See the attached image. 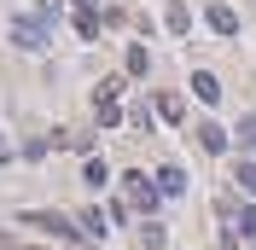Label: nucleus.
<instances>
[{
  "instance_id": "9",
  "label": "nucleus",
  "mask_w": 256,
  "mask_h": 250,
  "mask_svg": "<svg viewBox=\"0 0 256 250\" xmlns=\"http://www.w3.org/2000/svg\"><path fill=\"white\" fill-rule=\"evenodd\" d=\"M158 116L163 122H180V116H186V99L180 94H158Z\"/></svg>"
},
{
  "instance_id": "2",
  "label": "nucleus",
  "mask_w": 256,
  "mask_h": 250,
  "mask_svg": "<svg viewBox=\"0 0 256 250\" xmlns=\"http://www.w3.org/2000/svg\"><path fill=\"white\" fill-rule=\"evenodd\" d=\"M122 198H128V210H140V216H152L163 192L152 186V180H140V174H128V180H122Z\"/></svg>"
},
{
  "instance_id": "4",
  "label": "nucleus",
  "mask_w": 256,
  "mask_h": 250,
  "mask_svg": "<svg viewBox=\"0 0 256 250\" xmlns=\"http://www.w3.org/2000/svg\"><path fill=\"white\" fill-rule=\"evenodd\" d=\"M163 24L175 35H192V12H186V0H169V12H163Z\"/></svg>"
},
{
  "instance_id": "15",
  "label": "nucleus",
  "mask_w": 256,
  "mask_h": 250,
  "mask_svg": "<svg viewBox=\"0 0 256 250\" xmlns=\"http://www.w3.org/2000/svg\"><path fill=\"white\" fill-rule=\"evenodd\" d=\"M146 64H152V58H146V47H128V70H134V76H146Z\"/></svg>"
},
{
  "instance_id": "18",
  "label": "nucleus",
  "mask_w": 256,
  "mask_h": 250,
  "mask_svg": "<svg viewBox=\"0 0 256 250\" xmlns=\"http://www.w3.org/2000/svg\"><path fill=\"white\" fill-rule=\"evenodd\" d=\"M0 250H18V244H12V238H6V233H0Z\"/></svg>"
},
{
  "instance_id": "1",
  "label": "nucleus",
  "mask_w": 256,
  "mask_h": 250,
  "mask_svg": "<svg viewBox=\"0 0 256 250\" xmlns=\"http://www.w3.org/2000/svg\"><path fill=\"white\" fill-rule=\"evenodd\" d=\"M24 221H35V227H41V233H52V238H70V244L82 238V227H76L70 216H58V210H30Z\"/></svg>"
},
{
  "instance_id": "11",
  "label": "nucleus",
  "mask_w": 256,
  "mask_h": 250,
  "mask_svg": "<svg viewBox=\"0 0 256 250\" xmlns=\"http://www.w3.org/2000/svg\"><path fill=\"white\" fill-rule=\"evenodd\" d=\"M76 30L88 35V41H94V35H99V18H94V6H76Z\"/></svg>"
},
{
  "instance_id": "19",
  "label": "nucleus",
  "mask_w": 256,
  "mask_h": 250,
  "mask_svg": "<svg viewBox=\"0 0 256 250\" xmlns=\"http://www.w3.org/2000/svg\"><path fill=\"white\" fill-rule=\"evenodd\" d=\"M18 250H41V244H18Z\"/></svg>"
},
{
  "instance_id": "16",
  "label": "nucleus",
  "mask_w": 256,
  "mask_h": 250,
  "mask_svg": "<svg viewBox=\"0 0 256 250\" xmlns=\"http://www.w3.org/2000/svg\"><path fill=\"white\" fill-rule=\"evenodd\" d=\"M239 146H256V116H244V122H239Z\"/></svg>"
},
{
  "instance_id": "13",
  "label": "nucleus",
  "mask_w": 256,
  "mask_h": 250,
  "mask_svg": "<svg viewBox=\"0 0 256 250\" xmlns=\"http://www.w3.org/2000/svg\"><path fill=\"white\" fill-rule=\"evenodd\" d=\"M233 180H239V186L256 198V163H239V169H233Z\"/></svg>"
},
{
  "instance_id": "5",
  "label": "nucleus",
  "mask_w": 256,
  "mask_h": 250,
  "mask_svg": "<svg viewBox=\"0 0 256 250\" xmlns=\"http://www.w3.org/2000/svg\"><path fill=\"white\" fill-rule=\"evenodd\" d=\"M198 146L204 152H227V128L222 122H198Z\"/></svg>"
},
{
  "instance_id": "7",
  "label": "nucleus",
  "mask_w": 256,
  "mask_h": 250,
  "mask_svg": "<svg viewBox=\"0 0 256 250\" xmlns=\"http://www.w3.org/2000/svg\"><path fill=\"white\" fill-rule=\"evenodd\" d=\"M192 94L204 99V105H216V99H222V82L210 76V70H198V76H192Z\"/></svg>"
},
{
  "instance_id": "20",
  "label": "nucleus",
  "mask_w": 256,
  "mask_h": 250,
  "mask_svg": "<svg viewBox=\"0 0 256 250\" xmlns=\"http://www.w3.org/2000/svg\"><path fill=\"white\" fill-rule=\"evenodd\" d=\"M76 6H88V0H76Z\"/></svg>"
},
{
  "instance_id": "17",
  "label": "nucleus",
  "mask_w": 256,
  "mask_h": 250,
  "mask_svg": "<svg viewBox=\"0 0 256 250\" xmlns=\"http://www.w3.org/2000/svg\"><path fill=\"white\" fill-rule=\"evenodd\" d=\"M233 221H239V233H256V210H239Z\"/></svg>"
},
{
  "instance_id": "12",
  "label": "nucleus",
  "mask_w": 256,
  "mask_h": 250,
  "mask_svg": "<svg viewBox=\"0 0 256 250\" xmlns=\"http://www.w3.org/2000/svg\"><path fill=\"white\" fill-rule=\"evenodd\" d=\"M140 244L146 250H163V221H146V227H140Z\"/></svg>"
},
{
  "instance_id": "6",
  "label": "nucleus",
  "mask_w": 256,
  "mask_h": 250,
  "mask_svg": "<svg viewBox=\"0 0 256 250\" xmlns=\"http://www.w3.org/2000/svg\"><path fill=\"white\" fill-rule=\"evenodd\" d=\"M210 30H216V35H239V18H233V6H210Z\"/></svg>"
},
{
  "instance_id": "10",
  "label": "nucleus",
  "mask_w": 256,
  "mask_h": 250,
  "mask_svg": "<svg viewBox=\"0 0 256 250\" xmlns=\"http://www.w3.org/2000/svg\"><path fill=\"white\" fill-rule=\"evenodd\" d=\"M82 180H88V186H105V180H111V169H105V163H99V157H88V163H82Z\"/></svg>"
},
{
  "instance_id": "3",
  "label": "nucleus",
  "mask_w": 256,
  "mask_h": 250,
  "mask_svg": "<svg viewBox=\"0 0 256 250\" xmlns=\"http://www.w3.org/2000/svg\"><path fill=\"white\" fill-rule=\"evenodd\" d=\"M12 41H18V47H41V41H47V24H41V18H18Z\"/></svg>"
},
{
  "instance_id": "8",
  "label": "nucleus",
  "mask_w": 256,
  "mask_h": 250,
  "mask_svg": "<svg viewBox=\"0 0 256 250\" xmlns=\"http://www.w3.org/2000/svg\"><path fill=\"white\" fill-rule=\"evenodd\" d=\"M158 192H163V198H175V192H186V174H180L175 163H169V169H158Z\"/></svg>"
},
{
  "instance_id": "14",
  "label": "nucleus",
  "mask_w": 256,
  "mask_h": 250,
  "mask_svg": "<svg viewBox=\"0 0 256 250\" xmlns=\"http://www.w3.org/2000/svg\"><path fill=\"white\" fill-rule=\"evenodd\" d=\"M82 233H94V238H99V233H105V216H99V210H88V216H82Z\"/></svg>"
}]
</instances>
